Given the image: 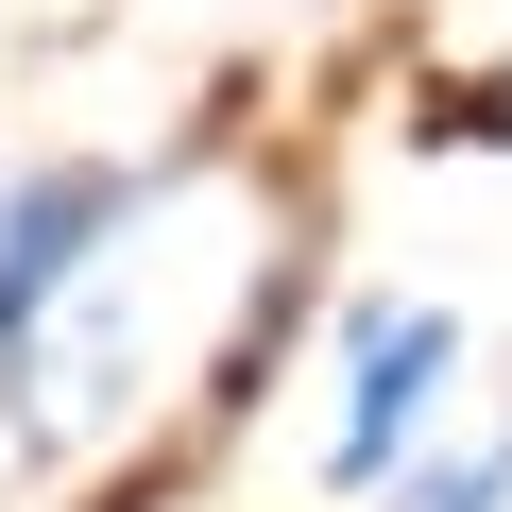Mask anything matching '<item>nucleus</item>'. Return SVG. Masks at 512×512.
<instances>
[{"label":"nucleus","mask_w":512,"mask_h":512,"mask_svg":"<svg viewBox=\"0 0 512 512\" xmlns=\"http://www.w3.org/2000/svg\"><path fill=\"white\" fill-rule=\"evenodd\" d=\"M120 222H137V171H103V154H35L0 188V376H18L52 342V308L120 256Z\"/></svg>","instance_id":"f03ea898"},{"label":"nucleus","mask_w":512,"mask_h":512,"mask_svg":"<svg viewBox=\"0 0 512 512\" xmlns=\"http://www.w3.org/2000/svg\"><path fill=\"white\" fill-rule=\"evenodd\" d=\"M444 376H461V325L410 308V291H359L342 308V410H325V495H393L444 427Z\"/></svg>","instance_id":"f257e3e1"},{"label":"nucleus","mask_w":512,"mask_h":512,"mask_svg":"<svg viewBox=\"0 0 512 512\" xmlns=\"http://www.w3.org/2000/svg\"><path fill=\"white\" fill-rule=\"evenodd\" d=\"M376 512H512V427H478V444H444V461H410Z\"/></svg>","instance_id":"7ed1b4c3"}]
</instances>
